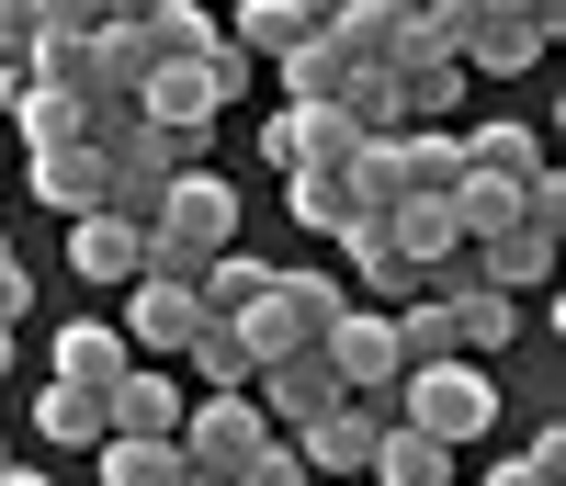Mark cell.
I'll use <instances>...</instances> for the list:
<instances>
[{
	"label": "cell",
	"instance_id": "1",
	"mask_svg": "<svg viewBox=\"0 0 566 486\" xmlns=\"http://www.w3.org/2000/svg\"><path fill=\"white\" fill-rule=\"evenodd\" d=\"M216 250H239V192H227L216 170H181V181L159 192V215H148V272L193 283Z\"/></svg>",
	"mask_w": 566,
	"mask_h": 486
},
{
	"label": "cell",
	"instance_id": "2",
	"mask_svg": "<svg viewBox=\"0 0 566 486\" xmlns=\"http://www.w3.org/2000/svg\"><path fill=\"white\" fill-rule=\"evenodd\" d=\"M408 430H431L442 453H464V442H488L499 430V384H488V362H419V373H397V397H386Z\"/></svg>",
	"mask_w": 566,
	"mask_h": 486
},
{
	"label": "cell",
	"instance_id": "3",
	"mask_svg": "<svg viewBox=\"0 0 566 486\" xmlns=\"http://www.w3.org/2000/svg\"><path fill=\"white\" fill-rule=\"evenodd\" d=\"M340 306H352V283H340V272H272V283H261V306H250V317H227V328L250 339V373H261V362H283V351H317Z\"/></svg>",
	"mask_w": 566,
	"mask_h": 486
},
{
	"label": "cell",
	"instance_id": "4",
	"mask_svg": "<svg viewBox=\"0 0 566 486\" xmlns=\"http://www.w3.org/2000/svg\"><path fill=\"white\" fill-rule=\"evenodd\" d=\"M317 351H328V373H340V397H374V408L397 397V328H386V306H340Z\"/></svg>",
	"mask_w": 566,
	"mask_h": 486
},
{
	"label": "cell",
	"instance_id": "5",
	"mask_svg": "<svg viewBox=\"0 0 566 486\" xmlns=\"http://www.w3.org/2000/svg\"><path fill=\"white\" fill-rule=\"evenodd\" d=\"M193 283H170V272H136L125 283V306H114V328H125V351L136 362H181V339H193Z\"/></svg>",
	"mask_w": 566,
	"mask_h": 486
},
{
	"label": "cell",
	"instance_id": "6",
	"mask_svg": "<svg viewBox=\"0 0 566 486\" xmlns=\"http://www.w3.org/2000/svg\"><path fill=\"white\" fill-rule=\"evenodd\" d=\"M181 408H193V384H181L170 362H125L103 384V419L125 430V442H181Z\"/></svg>",
	"mask_w": 566,
	"mask_h": 486
},
{
	"label": "cell",
	"instance_id": "7",
	"mask_svg": "<svg viewBox=\"0 0 566 486\" xmlns=\"http://www.w3.org/2000/svg\"><path fill=\"white\" fill-rule=\"evenodd\" d=\"M431 295H442V317H453V351H464V362H488V351H510V339H522V295H488L464 261L431 272Z\"/></svg>",
	"mask_w": 566,
	"mask_h": 486
},
{
	"label": "cell",
	"instance_id": "8",
	"mask_svg": "<svg viewBox=\"0 0 566 486\" xmlns=\"http://www.w3.org/2000/svg\"><path fill=\"white\" fill-rule=\"evenodd\" d=\"M261 442H272V419L250 397H193L181 408V464H205V475H239Z\"/></svg>",
	"mask_w": 566,
	"mask_h": 486
},
{
	"label": "cell",
	"instance_id": "9",
	"mask_svg": "<svg viewBox=\"0 0 566 486\" xmlns=\"http://www.w3.org/2000/svg\"><path fill=\"white\" fill-rule=\"evenodd\" d=\"M250 408L283 430V442H295L317 408H340V373H328V351H283V362H261V373H250Z\"/></svg>",
	"mask_w": 566,
	"mask_h": 486
},
{
	"label": "cell",
	"instance_id": "10",
	"mask_svg": "<svg viewBox=\"0 0 566 486\" xmlns=\"http://www.w3.org/2000/svg\"><path fill=\"white\" fill-rule=\"evenodd\" d=\"M352 148H363L352 114H328V103H283V114L261 125V159H272V170H340Z\"/></svg>",
	"mask_w": 566,
	"mask_h": 486
},
{
	"label": "cell",
	"instance_id": "11",
	"mask_svg": "<svg viewBox=\"0 0 566 486\" xmlns=\"http://www.w3.org/2000/svg\"><path fill=\"white\" fill-rule=\"evenodd\" d=\"M69 272L91 283V295H125V283L148 272V226H125V215H69Z\"/></svg>",
	"mask_w": 566,
	"mask_h": 486
},
{
	"label": "cell",
	"instance_id": "12",
	"mask_svg": "<svg viewBox=\"0 0 566 486\" xmlns=\"http://www.w3.org/2000/svg\"><path fill=\"white\" fill-rule=\"evenodd\" d=\"M386 250L419 272V283H431L442 261H464V226H453V192H397V204H386Z\"/></svg>",
	"mask_w": 566,
	"mask_h": 486
},
{
	"label": "cell",
	"instance_id": "13",
	"mask_svg": "<svg viewBox=\"0 0 566 486\" xmlns=\"http://www.w3.org/2000/svg\"><path fill=\"white\" fill-rule=\"evenodd\" d=\"M397 408H374V397H340V408H317L306 430H295V453H306V475H363V453H374V430H386Z\"/></svg>",
	"mask_w": 566,
	"mask_h": 486
},
{
	"label": "cell",
	"instance_id": "14",
	"mask_svg": "<svg viewBox=\"0 0 566 486\" xmlns=\"http://www.w3.org/2000/svg\"><path fill=\"white\" fill-rule=\"evenodd\" d=\"M464 272H476L488 295H544L555 237H533V226H488V237H464Z\"/></svg>",
	"mask_w": 566,
	"mask_h": 486
},
{
	"label": "cell",
	"instance_id": "15",
	"mask_svg": "<svg viewBox=\"0 0 566 486\" xmlns=\"http://www.w3.org/2000/svg\"><path fill=\"white\" fill-rule=\"evenodd\" d=\"M453 148H464V181H499V192H522L544 159V125H453Z\"/></svg>",
	"mask_w": 566,
	"mask_h": 486
},
{
	"label": "cell",
	"instance_id": "16",
	"mask_svg": "<svg viewBox=\"0 0 566 486\" xmlns=\"http://www.w3.org/2000/svg\"><path fill=\"white\" fill-rule=\"evenodd\" d=\"M103 148H91V136H69V148H34V204L45 215H103Z\"/></svg>",
	"mask_w": 566,
	"mask_h": 486
},
{
	"label": "cell",
	"instance_id": "17",
	"mask_svg": "<svg viewBox=\"0 0 566 486\" xmlns=\"http://www.w3.org/2000/svg\"><path fill=\"white\" fill-rule=\"evenodd\" d=\"M340 250H352V306H408V295H419V272L386 250V215H352Z\"/></svg>",
	"mask_w": 566,
	"mask_h": 486
},
{
	"label": "cell",
	"instance_id": "18",
	"mask_svg": "<svg viewBox=\"0 0 566 486\" xmlns=\"http://www.w3.org/2000/svg\"><path fill=\"white\" fill-rule=\"evenodd\" d=\"M386 181H397V192H453V181H464L453 125H397V136H386Z\"/></svg>",
	"mask_w": 566,
	"mask_h": 486
},
{
	"label": "cell",
	"instance_id": "19",
	"mask_svg": "<svg viewBox=\"0 0 566 486\" xmlns=\"http://www.w3.org/2000/svg\"><path fill=\"white\" fill-rule=\"evenodd\" d=\"M363 475H374V486H453V453L431 442V430L386 419V430H374V453H363Z\"/></svg>",
	"mask_w": 566,
	"mask_h": 486
},
{
	"label": "cell",
	"instance_id": "20",
	"mask_svg": "<svg viewBox=\"0 0 566 486\" xmlns=\"http://www.w3.org/2000/svg\"><path fill=\"white\" fill-rule=\"evenodd\" d=\"M181 373H193V397H250V339L227 317H193V339H181Z\"/></svg>",
	"mask_w": 566,
	"mask_h": 486
},
{
	"label": "cell",
	"instance_id": "21",
	"mask_svg": "<svg viewBox=\"0 0 566 486\" xmlns=\"http://www.w3.org/2000/svg\"><path fill=\"white\" fill-rule=\"evenodd\" d=\"M125 362H136V351H125L114 317H69V328H57V384H91V397H103Z\"/></svg>",
	"mask_w": 566,
	"mask_h": 486
},
{
	"label": "cell",
	"instance_id": "22",
	"mask_svg": "<svg viewBox=\"0 0 566 486\" xmlns=\"http://www.w3.org/2000/svg\"><path fill=\"white\" fill-rule=\"evenodd\" d=\"M453 68H464V80H522V68H544V23H488V12H476V34H464Z\"/></svg>",
	"mask_w": 566,
	"mask_h": 486
},
{
	"label": "cell",
	"instance_id": "23",
	"mask_svg": "<svg viewBox=\"0 0 566 486\" xmlns=\"http://www.w3.org/2000/svg\"><path fill=\"white\" fill-rule=\"evenodd\" d=\"M103 397H91V384H57V373H45V397H34V442H57V453H91V442H103Z\"/></svg>",
	"mask_w": 566,
	"mask_h": 486
},
{
	"label": "cell",
	"instance_id": "24",
	"mask_svg": "<svg viewBox=\"0 0 566 486\" xmlns=\"http://www.w3.org/2000/svg\"><path fill=\"white\" fill-rule=\"evenodd\" d=\"M386 328H397V373H419V362H453V317H442V295L419 283L408 306H386Z\"/></svg>",
	"mask_w": 566,
	"mask_h": 486
},
{
	"label": "cell",
	"instance_id": "25",
	"mask_svg": "<svg viewBox=\"0 0 566 486\" xmlns=\"http://www.w3.org/2000/svg\"><path fill=\"white\" fill-rule=\"evenodd\" d=\"M261 283H272V261H250V250H216V261L193 272V306H205V317H250V306H261Z\"/></svg>",
	"mask_w": 566,
	"mask_h": 486
},
{
	"label": "cell",
	"instance_id": "26",
	"mask_svg": "<svg viewBox=\"0 0 566 486\" xmlns=\"http://www.w3.org/2000/svg\"><path fill=\"white\" fill-rule=\"evenodd\" d=\"M283 103H340V80L363 68V57H340V45H328V34H306V45H283Z\"/></svg>",
	"mask_w": 566,
	"mask_h": 486
},
{
	"label": "cell",
	"instance_id": "27",
	"mask_svg": "<svg viewBox=\"0 0 566 486\" xmlns=\"http://www.w3.org/2000/svg\"><path fill=\"white\" fill-rule=\"evenodd\" d=\"M91 464H103V486H181V442H125V430H103Z\"/></svg>",
	"mask_w": 566,
	"mask_h": 486
},
{
	"label": "cell",
	"instance_id": "28",
	"mask_svg": "<svg viewBox=\"0 0 566 486\" xmlns=\"http://www.w3.org/2000/svg\"><path fill=\"white\" fill-rule=\"evenodd\" d=\"M227 45H239V57H283V45H306V0H239V12H227Z\"/></svg>",
	"mask_w": 566,
	"mask_h": 486
},
{
	"label": "cell",
	"instance_id": "29",
	"mask_svg": "<svg viewBox=\"0 0 566 486\" xmlns=\"http://www.w3.org/2000/svg\"><path fill=\"white\" fill-rule=\"evenodd\" d=\"M283 192H295V226H317V237H340V226L363 215L352 170H283Z\"/></svg>",
	"mask_w": 566,
	"mask_h": 486
},
{
	"label": "cell",
	"instance_id": "30",
	"mask_svg": "<svg viewBox=\"0 0 566 486\" xmlns=\"http://www.w3.org/2000/svg\"><path fill=\"white\" fill-rule=\"evenodd\" d=\"M397 103H408V125H453L464 114V68L442 57V68H397Z\"/></svg>",
	"mask_w": 566,
	"mask_h": 486
},
{
	"label": "cell",
	"instance_id": "31",
	"mask_svg": "<svg viewBox=\"0 0 566 486\" xmlns=\"http://www.w3.org/2000/svg\"><path fill=\"white\" fill-rule=\"evenodd\" d=\"M239 486H317V475H306V453H295V442L272 430V442H261V453L239 464Z\"/></svg>",
	"mask_w": 566,
	"mask_h": 486
},
{
	"label": "cell",
	"instance_id": "32",
	"mask_svg": "<svg viewBox=\"0 0 566 486\" xmlns=\"http://www.w3.org/2000/svg\"><path fill=\"white\" fill-rule=\"evenodd\" d=\"M34 23H45V34H103L114 0H34Z\"/></svg>",
	"mask_w": 566,
	"mask_h": 486
},
{
	"label": "cell",
	"instance_id": "33",
	"mask_svg": "<svg viewBox=\"0 0 566 486\" xmlns=\"http://www.w3.org/2000/svg\"><path fill=\"white\" fill-rule=\"evenodd\" d=\"M34 34H45V23H34V0H0V68H23V57H34Z\"/></svg>",
	"mask_w": 566,
	"mask_h": 486
},
{
	"label": "cell",
	"instance_id": "34",
	"mask_svg": "<svg viewBox=\"0 0 566 486\" xmlns=\"http://www.w3.org/2000/svg\"><path fill=\"white\" fill-rule=\"evenodd\" d=\"M23 306H34V272H23L12 237H0V328H23Z\"/></svg>",
	"mask_w": 566,
	"mask_h": 486
},
{
	"label": "cell",
	"instance_id": "35",
	"mask_svg": "<svg viewBox=\"0 0 566 486\" xmlns=\"http://www.w3.org/2000/svg\"><path fill=\"white\" fill-rule=\"evenodd\" d=\"M488 486H555V475H544L533 453H510V464H488Z\"/></svg>",
	"mask_w": 566,
	"mask_h": 486
},
{
	"label": "cell",
	"instance_id": "36",
	"mask_svg": "<svg viewBox=\"0 0 566 486\" xmlns=\"http://www.w3.org/2000/svg\"><path fill=\"white\" fill-rule=\"evenodd\" d=\"M181 486H239V475H205V464H181Z\"/></svg>",
	"mask_w": 566,
	"mask_h": 486
},
{
	"label": "cell",
	"instance_id": "37",
	"mask_svg": "<svg viewBox=\"0 0 566 486\" xmlns=\"http://www.w3.org/2000/svg\"><path fill=\"white\" fill-rule=\"evenodd\" d=\"M12 351H23V328H0V373H12Z\"/></svg>",
	"mask_w": 566,
	"mask_h": 486
},
{
	"label": "cell",
	"instance_id": "38",
	"mask_svg": "<svg viewBox=\"0 0 566 486\" xmlns=\"http://www.w3.org/2000/svg\"><path fill=\"white\" fill-rule=\"evenodd\" d=\"M0 486H45V475H34V464H12V475H0Z\"/></svg>",
	"mask_w": 566,
	"mask_h": 486
},
{
	"label": "cell",
	"instance_id": "39",
	"mask_svg": "<svg viewBox=\"0 0 566 486\" xmlns=\"http://www.w3.org/2000/svg\"><path fill=\"white\" fill-rule=\"evenodd\" d=\"M136 12H148V0H114V23H136Z\"/></svg>",
	"mask_w": 566,
	"mask_h": 486
},
{
	"label": "cell",
	"instance_id": "40",
	"mask_svg": "<svg viewBox=\"0 0 566 486\" xmlns=\"http://www.w3.org/2000/svg\"><path fill=\"white\" fill-rule=\"evenodd\" d=\"M0 475H12V442H0Z\"/></svg>",
	"mask_w": 566,
	"mask_h": 486
}]
</instances>
